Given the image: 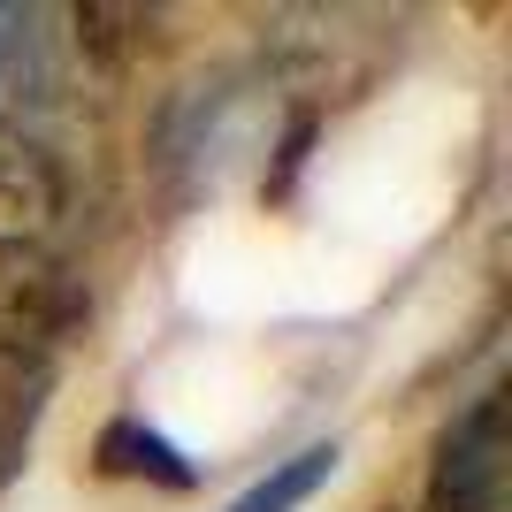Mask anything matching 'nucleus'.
<instances>
[{
  "instance_id": "2",
  "label": "nucleus",
  "mask_w": 512,
  "mask_h": 512,
  "mask_svg": "<svg viewBox=\"0 0 512 512\" xmlns=\"http://www.w3.org/2000/svg\"><path fill=\"white\" fill-rule=\"evenodd\" d=\"M77 321H85V283L69 276L46 245L0 237V344L46 360V344H62Z\"/></svg>"
},
{
  "instance_id": "3",
  "label": "nucleus",
  "mask_w": 512,
  "mask_h": 512,
  "mask_svg": "<svg viewBox=\"0 0 512 512\" xmlns=\"http://www.w3.org/2000/svg\"><path fill=\"white\" fill-rule=\"evenodd\" d=\"M46 390H54V367L39 352H8L0 344V490L23 474V451H31V428L46 413Z\"/></svg>"
},
{
  "instance_id": "7",
  "label": "nucleus",
  "mask_w": 512,
  "mask_h": 512,
  "mask_svg": "<svg viewBox=\"0 0 512 512\" xmlns=\"http://www.w3.org/2000/svg\"><path fill=\"white\" fill-rule=\"evenodd\" d=\"M16 8H0V69H8V62H16V46H23V31H16Z\"/></svg>"
},
{
  "instance_id": "5",
  "label": "nucleus",
  "mask_w": 512,
  "mask_h": 512,
  "mask_svg": "<svg viewBox=\"0 0 512 512\" xmlns=\"http://www.w3.org/2000/svg\"><path fill=\"white\" fill-rule=\"evenodd\" d=\"M0 214H16V222L62 214V169H54V153L16 123H0Z\"/></svg>"
},
{
  "instance_id": "6",
  "label": "nucleus",
  "mask_w": 512,
  "mask_h": 512,
  "mask_svg": "<svg viewBox=\"0 0 512 512\" xmlns=\"http://www.w3.org/2000/svg\"><path fill=\"white\" fill-rule=\"evenodd\" d=\"M344 451L337 444H306L299 459H283V467H268V482H253V490L237 497L230 512H299L314 490H329V474H337Z\"/></svg>"
},
{
  "instance_id": "1",
  "label": "nucleus",
  "mask_w": 512,
  "mask_h": 512,
  "mask_svg": "<svg viewBox=\"0 0 512 512\" xmlns=\"http://www.w3.org/2000/svg\"><path fill=\"white\" fill-rule=\"evenodd\" d=\"M428 512H512L505 467V390H482L436 444L428 467Z\"/></svg>"
},
{
  "instance_id": "4",
  "label": "nucleus",
  "mask_w": 512,
  "mask_h": 512,
  "mask_svg": "<svg viewBox=\"0 0 512 512\" xmlns=\"http://www.w3.org/2000/svg\"><path fill=\"white\" fill-rule=\"evenodd\" d=\"M100 474H123V482H161V490H192V482H199L192 459H184L161 428H146L138 413H123V421L100 428Z\"/></svg>"
}]
</instances>
